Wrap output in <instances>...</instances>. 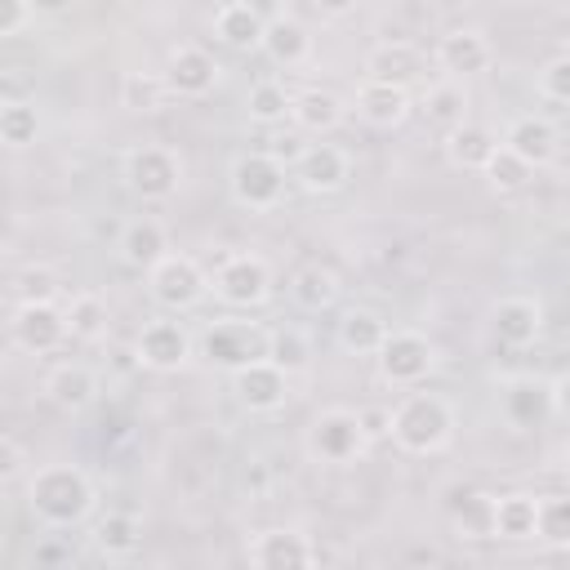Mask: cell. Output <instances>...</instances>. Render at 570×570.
I'll list each match as a JSON object with an SVG mask.
<instances>
[{
  "label": "cell",
  "mask_w": 570,
  "mask_h": 570,
  "mask_svg": "<svg viewBox=\"0 0 570 570\" xmlns=\"http://www.w3.org/2000/svg\"><path fill=\"white\" fill-rule=\"evenodd\" d=\"M94 481L76 463H45L27 476V512L49 530H71L94 512Z\"/></svg>",
  "instance_id": "1"
},
{
  "label": "cell",
  "mask_w": 570,
  "mask_h": 570,
  "mask_svg": "<svg viewBox=\"0 0 570 570\" xmlns=\"http://www.w3.org/2000/svg\"><path fill=\"white\" fill-rule=\"evenodd\" d=\"M454 436V405L441 392H410L392 405V441L405 454H436Z\"/></svg>",
  "instance_id": "2"
},
{
  "label": "cell",
  "mask_w": 570,
  "mask_h": 570,
  "mask_svg": "<svg viewBox=\"0 0 570 570\" xmlns=\"http://www.w3.org/2000/svg\"><path fill=\"white\" fill-rule=\"evenodd\" d=\"M307 450L312 459L321 463H352L370 450V436L361 428V410H347V405H330L312 419L307 428Z\"/></svg>",
  "instance_id": "3"
},
{
  "label": "cell",
  "mask_w": 570,
  "mask_h": 570,
  "mask_svg": "<svg viewBox=\"0 0 570 570\" xmlns=\"http://www.w3.org/2000/svg\"><path fill=\"white\" fill-rule=\"evenodd\" d=\"M374 361H379L383 383H392V387H419L436 370V347L419 330H392L383 338V347H379Z\"/></svg>",
  "instance_id": "4"
},
{
  "label": "cell",
  "mask_w": 570,
  "mask_h": 570,
  "mask_svg": "<svg viewBox=\"0 0 570 570\" xmlns=\"http://www.w3.org/2000/svg\"><path fill=\"white\" fill-rule=\"evenodd\" d=\"M218 303L227 307H263L272 298V267L258 254H227L209 281Z\"/></svg>",
  "instance_id": "5"
},
{
  "label": "cell",
  "mask_w": 570,
  "mask_h": 570,
  "mask_svg": "<svg viewBox=\"0 0 570 570\" xmlns=\"http://www.w3.org/2000/svg\"><path fill=\"white\" fill-rule=\"evenodd\" d=\"M147 285H151V298L169 312H187L209 294V276L191 254H165L147 272Z\"/></svg>",
  "instance_id": "6"
},
{
  "label": "cell",
  "mask_w": 570,
  "mask_h": 570,
  "mask_svg": "<svg viewBox=\"0 0 570 570\" xmlns=\"http://www.w3.org/2000/svg\"><path fill=\"white\" fill-rule=\"evenodd\" d=\"M232 196L245 209H272L285 196V165L272 151H245L232 160Z\"/></svg>",
  "instance_id": "7"
},
{
  "label": "cell",
  "mask_w": 570,
  "mask_h": 570,
  "mask_svg": "<svg viewBox=\"0 0 570 570\" xmlns=\"http://www.w3.org/2000/svg\"><path fill=\"white\" fill-rule=\"evenodd\" d=\"M9 334H13V343H18L22 352L49 356V352H58V347L71 338L67 307H62V303H13Z\"/></svg>",
  "instance_id": "8"
},
{
  "label": "cell",
  "mask_w": 570,
  "mask_h": 570,
  "mask_svg": "<svg viewBox=\"0 0 570 570\" xmlns=\"http://www.w3.org/2000/svg\"><path fill=\"white\" fill-rule=\"evenodd\" d=\"M267 338H272V330H258L254 321H214L200 334V356L223 370H240V365L267 356Z\"/></svg>",
  "instance_id": "9"
},
{
  "label": "cell",
  "mask_w": 570,
  "mask_h": 570,
  "mask_svg": "<svg viewBox=\"0 0 570 570\" xmlns=\"http://www.w3.org/2000/svg\"><path fill=\"white\" fill-rule=\"evenodd\" d=\"M125 183L142 200H169L183 183V160L169 147H134L125 156Z\"/></svg>",
  "instance_id": "10"
},
{
  "label": "cell",
  "mask_w": 570,
  "mask_h": 570,
  "mask_svg": "<svg viewBox=\"0 0 570 570\" xmlns=\"http://www.w3.org/2000/svg\"><path fill=\"white\" fill-rule=\"evenodd\" d=\"M232 392L249 414H276L289 401V370H281L272 356H258L232 370Z\"/></svg>",
  "instance_id": "11"
},
{
  "label": "cell",
  "mask_w": 570,
  "mask_h": 570,
  "mask_svg": "<svg viewBox=\"0 0 570 570\" xmlns=\"http://www.w3.org/2000/svg\"><path fill=\"white\" fill-rule=\"evenodd\" d=\"M245 557L258 570H298V566H316L321 548L294 525H272V530H258L245 543Z\"/></svg>",
  "instance_id": "12"
},
{
  "label": "cell",
  "mask_w": 570,
  "mask_h": 570,
  "mask_svg": "<svg viewBox=\"0 0 570 570\" xmlns=\"http://www.w3.org/2000/svg\"><path fill=\"white\" fill-rule=\"evenodd\" d=\"M191 347H196V343H191L187 325H183V321H169V316L147 321V325L138 330V343H134L138 361H142L147 370H160V374L183 370V365L191 361Z\"/></svg>",
  "instance_id": "13"
},
{
  "label": "cell",
  "mask_w": 570,
  "mask_h": 570,
  "mask_svg": "<svg viewBox=\"0 0 570 570\" xmlns=\"http://www.w3.org/2000/svg\"><path fill=\"white\" fill-rule=\"evenodd\" d=\"M165 80H169V89H174L178 98H205V94L223 80V67H218V58H214L209 49H200V45H178V49L169 53V62H165Z\"/></svg>",
  "instance_id": "14"
},
{
  "label": "cell",
  "mask_w": 570,
  "mask_h": 570,
  "mask_svg": "<svg viewBox=\"0 0 570 570\" xmlns=\"http://www.w3.org/2000/svg\"><path fill=\"white\" fill-rule=\"evenodd\" d=\"M294 169H298L303 191H312V196H334V191H343L347 178H352V156H347L343 147H334V142H312V147L298 156Z\"/></svg>",
  "instance_id": "15"
},
{
  "label": "cell",
  "mask_w": 570,
  "mask_h": 570,
  "mask_svg": "<svg viewBox=\"0 0 570 570\" xmlns=\"http://www.w3.org/2000/svg\"><path fill=\"white\" fill-rule=\"evenodd\" d=\"M490 330L508 347H530L543 334V307L530 294H508L490 307Z\"/></svg>",
  "instance_id": "16"
},
{
  "label": "cell",
  "mask_w": 570,
  "mask_h": 570,
  "mask_svg": "<svg viewBox=\"0 0 570 570\" xmlns=\"http://www.w3.org/2000/svg\"><path fill=\"white\" fill-rule=\"evenodd\" d=\"M423 71H428V58L410 40H383L365 53V76L370 80H387V85L410 89V85L423 80Z\"/></svg>",
  "instance_id": "17"
},
{
  "label": "cell",
  "mask_w": 570,
  "mask_h": 570,
  "mask_svg": "<svg viewBox=\"0 0 570 570\" xmlns=\"http://www.w3.org/2000/svg\"><path fill=\"white\" fill-rule=\"evenodd\" d=\"M490 62H494V49H490V40H485L481 31H472V27H454V31H445V36L436 40V67L450 71L454 80L476 76V71H485Z\"/></svg>",
  "instance_id": "18"
},
{
  "label": "cell",
  "mask_w": 570,
  "mask_h": 570,
  "mask_svg": "<svg viewBox=\"0 0 570 570\" xmlns=\"http://www.w3.org/2000/svg\"><path fill=\"white\" fill-rule=\"evenodd\" d=\"M410 89H401V85H387V80H361V89H356V116L365 120V125H374V129H392V125H401L405 116H410Z\"/></svg>",
  "instance_id": "19"
},
{
  "label": "cell",
  "mask_w": 570,
  "mask_h": 570,
  "mask_svg": "<svg viewBox=\"0 0 570 570\" xmlns=\"http://www.w3.org/2000/svg\"><path fill=\"white\" fill-rule=\"evenodd\" d=\"M45 396H49L58 410L80 414V410L94 405V396H98V374H94L89 365H80V361H62V365H53V370L45 374Z\"/></svg>",
  "instance_id": "20"
},
{
  "label": "cell",
  "mask_w": 570,
  "mask_h": 570,
  "mask_svg": "<svg viewBox=\"0 0 570 570\" xmlns=\"http://www.w3.org/2000/svg\"><path fill=\"white\" fill-rule=\"evenodd\" d=\"M169 254V232H165V223L160 218H129L125 223V232H120V258L129 263V267H142V272H151L160 258Z\"/></svg>",
  "instance_id": "21"
},
{
  "label": "cell",
  "mask_w": 570,
  "mask_h": 570,
  "mask_svg": "<svg viewBox=\"0 0 570 570\" xmlns=\"http://www.w3.org/2000/svg\"><path fill=\"white\" fill-rule=\"evenodd\" d=\"M343 98L334 94V89H321V85H307V89H298L294 94V107H289V120L298 125V129H307V134H330V129H338L343 125Z\"/></svg>",
  "instance_id": "22"
},
{
  "label": "cell",
  "mask_w": 570,
  "mask_h": 570,
  "mask_svg": "<svg viewBox=\"0 0 570 570\" xmlns=\"http://www.w3.org/2000/svg\"><path fill=\"white\" fill-rule=\"evenodd\" d=\"M499 151V138H494V129L490 125H476V120H463L459 129H450L445 134V160L454 165V169H485V160Z\"/></svg>",
  "instance_id": "23"
},
{
  "label": "cell",
  "mask_w": 570,
  "mask_h": 570,
  "mask_svg": "<svg viewBox=\"0 0 570 570\" xmlns=\"http://www.w3.org/2000/svg\"><path fill=\"white\" fill-rule=\"evenodd\" d=\"M387 334H392V325L374 307H347L338 316V347L352 356H379Z\"/></svg>",
  "instance_id": "24"
},
{
  "label": "cell",
  "mask_w": 570,
  "mask_h": 570,
  "mask_svg": "<svg viewBox=\"0 0 570 570\" xmlns=\"http://www.w3.org/2000/svg\"><path fill=\"white\" fill-rule=\"evenodd\" d=\"M263 31H267V22H263L245 0H227V4L214 13V36H218L227 49H240V53L263 49Z\"/></svg>",
  "instance_id": "25"
},
{
  "label": "cell",
  "mask_w": 570,
  "mask_h": 570,
  "mask_svg": "<svg viewBox=\"0 0 570 570\" xmlns=\"http://www.w3.org/2000/svg\"><path fill=\"white\" fill-rule=\"evenodd\" d=\"M503 147H512L521 160H530L539 169V165H548L557 156V129L543 116H517L508 125V134H503Z\"/></svg>",
  "instance_id": "26"
},
{
  "label": "cell",
  "mask_w": 570,
  "mask_h": 570,
  "mask_svg": "<svg viewBox=\"0 0 570 570\" xmlns=\"http://www.w3.org/2000/svg\"><path fill=\"white\" fill-rule=\"evenodd\" d=\"M419 107H423V116H428L432 129L450 134V129H459L468 120V89L454 76L450 80H436V85L423 89V102Z\"/></svg>",
  "instance_id": "27"
},
{
  "label": "cell",
  "mask_w": 570,
  "mask_h": 570,
  "mask_svg": "<svg viewBox=\"0 0 570 570\" xmlns=\"http://www.w3.org/2000/svg\"><path fill=\"white\" fill-rule=\"evenodd\" d=\"M263 53L276 62V67H298V62H307V53H312V36H307V27L298 22V18H276V22H267V31H263Z\"/></svg>",
  "instance_id": "28"
},
{
  "label": "cell",
  "mask_w": 570,
  "mask_h": 570,
  "mask_svg": "<svg viewBox=\"0 0 570 570\" xmlns=\"http://www.w3.org/2000/svg\"><path fill=\"white\" fill-rule=\"evenodd\" d=\"M503 410L517 428H534L539 419L552 414V383H539V379H517L508 383L503 392Z\"/></svg>",
  "instance_id": "29"
},
{
  "label": "cell",
  "mask_w": 570,
  "mask_h": 570,
  "mask_svg": "<svg viewBox=\"0 0 570 570\" xmlns=\"http://www.w3.org/2000/svg\"><path fill=\"white\" fill-rule=\"evenodd\" d=\"M338 276L330 272V267H321V263H307V267H298L294 276H289V298L303 307V312H325V307H334V298H338Z\"/></svg>",
  "instance_id": "30"
},
{
  "label": "cell",
  "mask_w": 570,
  "mask_h": 570,
  "mask_svg": "<svg viewBox=\"0 0 570 570\" xmlns=\"http://www.w3.org/2000/svg\"><path fill=\"white\" fill-rule=\"evenodd\" d=\"M534 521H539V499L534 494H499L494 503V534L499 539H512V543H525L534 539Z\"/></svg>",
  "instance_id": "31"
},
{
  "label": "cell",
  "mask_w": 570,
  "mask_h": 570,
  "mask_svg": "<svg viewBox=\"0 0 570 570\" xmlns=\"http://www.w3.org/2000/svg\"><path fill=\"white\" fill-rule=\"evenodd\" d=\"M494 494H485V490H463L459 499H454V508H450V521H454V530L463 534V539H494Z\"/></svg>",
  "instance_id": "32"
},
{
  "label": "cell",
  "mask_w": 570,
  "mask_h": 570,
  "mask_svg": "<svg viewBox=\"0 0 570 570\" xmlns=\"http://www.w3.org/2000/svg\"><path fill=\"white\" fill-rule=\"evenodd\" d=\"M94 543H98V552H107V557H129V552H138V543H142V525H138L134 512H107V517L94 525Z\"/></svg>",
  "instance_id": "33"
},
{
  "label": "cell",
  "mask_w": 570,
  "mask_h": 570,
  "mask_svg": "<svg viewBox=\"0 0 570 570\" xmlns=\"http://www.w3.org/2000/svg\"><path fill=\"white\" fill-rule=\"evenodd\" d=\"M169 94H174V89H169V80H165L160 71H129V76L120 80V102H125L129 111H142V116L160 111Z\"/></svg>",
  "instance_id": "34"
},
{
  "label": "cell",
  "mask_w": 570,
  "mask_h": 570,
  "mask_svg": "<svg viewBox=\"0 0 570 570\" xmlns=\"http://www.w3.org/2000/svg\"><path fill=\"white\" fill-rule=\"evenodd\" d=\"M294 107V94L281 85V80H258L249 85V98H245V111L254 125H281Z\"/></svg>",
  "instance_id": "35"
},
{
  "label": "cell",
  "mask_w": 570,
  "mask_h": 570,
  "mask_svg": "<svg viewBox=\"0 0 570 570\" xmlns=\"http://www.w3.org/2000/svg\"><path fill=\"white\" fill-rule=\"evenodd\" d=\"M534 539L548 548H570V494H539Z\"/></svg>",
  "instance_id": "36"
},
{
  "label": "cell",
  "mask_w": 570,
  "mask_h": 570,
  "mask_svg": "<svg viewBox=\"0 0 570 570\" xmlns=\"http://www.w3.org/2000/svg\"><path fill=\"white\" fill-rule=\"evenodd\" d=\"M481 174H485L490 191H503V196H508V191H521V187L530 183L534 165H530V160H521L512 147H503V142H499V151L485 160V169H481Z\"/></svg>",
  "instance_id": "37"
},
{
  "label": "cell",
  "mask_w": 570,
  "mask_h": 570,
  "mask_svg": "<svg viewBox=\"0 0 570 570\" xmlns=\"http://www.w3.org/2000/svg\"><path fill=\"white\" fill-rule=\"evenodd\" d=\"M267 356H272L281 370L303 374V370L312 365V338H307L298 325H281V330H272V338H267Z\"/></svg>",
  "instance_id": "38"
},
{
  "label": "cell",
  "mask_w": 570,
  "mask_h": 570,
  "mask_svg": "<svg viewBox=\"0 0 570 570\" xmlns=\"http://www.w3.org/2000/svg\"><path fill=\"white\" fill-rule=\"evenodd\" d=\"M58 298H62V281L45 263H31L13 276V303H58Z\"/></svg>",
  "instance_id": "39"
},
{
  "label": "cell",
  "mask_w": 570,
  "mask_h": 570,
  "mask_svg": "<svg viewBox=\"0 0 570 570\" xmlns=\"http://www.w3.org/2000/svg\"><path fill=\"white\" fill-rule=\"evenodd\" d=\"M67 325H71V338H85V343L102 338L107 334V303L98 294H76L67 303Z\"/></svg>",
  "instance_id": "40"
},
{
  "label": "cell",
  "mask_w": 570,
  "mask_h": 570,
  "mask_svg": "<svg viewBox=\"0 0 570 570\" xmlns=\"http://www.w3.org/2000/svg\"><path fill=\"white\" fill-rule=\"evenodd\" d=\"M36 129H40L36 102L18 98V102H4L0 107V138H4V147H31L36 142Z\"/></svg>",
  "instance_id": "41"
},
{
  "label": "cell",
  "mask_w": 570,
  "mask_h": 570,
  "mask_svg": "<svg viewBox=\"0 0 570 570\" xmlns=\"http://www.w3.org/2000/svg\"><path fill=\"white\" fill-rule=\"evenodd\" d=\"M539 94L552 102H570V53H557L539 71Z\"/></svg>",
  "instance_id": "42"
},
{
  "label": "cell",
  "mask_w": 570,
  "mask_h": 570,
  "mask_svg": "<svg viewBox=\"0 0 570 570\" xmlns=\"http://www.w3.org/2000/svg\"><path fill=\"white\" fill-rule=\"evenodd\" d=\"M31 18H36L31 0H0V40H13V36H22Z\"/></svg>",
  "instance_id": "43"
},
{
  "label": "cell",
  "mask_w": 570,
  "mask_h": 570,
  "mask_svg": "<svg viewBox=\"0 0 570 570\" xmlns=\"http://www.w3.org/2000/svg\"><path fill=\"white\" fill-rule=\"evenodd\" d=\"M22 463H27L22 445H18L13 436H0V476H4V481H13V476L22 472Z\"/></svg>",
  "instance_id": "44"
},
{
  "label": "cell",
  "mask_w": 570,
  "mask_h": 570,
  "mask_svg": "<svg viewBox=\"0 0 570 570\" xmlns=\"http://www.w3.org/2000/svg\"><path fill=\"white\" fill-rule=\"evenodd\" d=\"M361 428H365V436H370V441L392 436V410H379V405L361 410Z\"/></svg>",
  "instance_id": "45"
},
{
  "label": "cell",
  "mask_w": 570,
  "mask_h": 570,
  "mask_svg": "<svg viewBox=\"0 0 570 570\" xmlns=\"http://www.w3.org/2000/svg\"><path fill=\"white\" fill-rule=\"evenodd\" d=\"M267 151H272L281 165H285V160H294V165H298V156H303L307 147L298 142V134H285V138H272V147H267Z\"/></svg>",
  "instance_id": "46"
},
{
  "label": "cell",
  "mask_w": 570,
  "mask_h": 570,
  "mask_svg": "<svg viewBox=\"0 0 570 570\" xmlns=\"http://www.w3.org/2000/svg\"><path fill=\"white\" fill-rule=\"evenodd\" d=\"M552 414L570 419V374H557L552 379Z\"/></svg>",
  "instance_id": "47"
},
{
  "label": "cell",
  "mask_w": 570,
  "mask_h": 570,
  "mask_svg": "<svg viewBox=\"0 0 570 570\" xmlns=\"http://www.w3.org/2000/svg\"><path fill=\"white\" fill-rule=\"evenodd\" d=\"M263 22H276V18H285V0H245Z\"/></svg>",
  "instance_id": "48"
},
{
  "label": "cell",
  "mask_w": 570,
  "mask_h": 570,
  "mask_svg": "<svg viewBox=\"0 0 570 570\" xmlns=\"http://www.w3.org/2000/svg\"><path fill=\"white\" fill-rule=\"evenodd\" d=\"M36 561H76V552L62 543H36Z\"/></svg>",
  "instance_id": "49"
},
{
  "label": "cell",
  "mask_w": 570,
  "mask_h": 570,
  "mask_svg": "<svg viewBox=\"0 0 570 570\" xmlns=\"http://www.w3.org/2000/svg\"><path fill=\"white\" fill-rule=\"evenodd\" d=\"M356 4H361V0H316V9L330 13V18H347Z\"/></svg>",
  "instance_id": "50"
},
{
  "label": "cell",
  "mask_w": 570,
  "mask_h": 570,
  "mask_svg": "<svg viewBox=\"0 0 570 570\" xmlns=\"http://www.w3.org/2000/svg\"><path fill=\"white\" fill-rule=\"evenodd\" d=\"M67 4H71V0H31V9H36V13H62Z\"/></svg>",
  "instance_id": "51"
},
{
  "label": "cell",
  "mask_w": 570,
  "mask_h": 570,
  "mask_svg": "<svg viewBox=\"0 0 570 570\" xmlns=\"http://www.w3.org/2000/svg\"><path fill=\"white\" fill-rule=\"evenodd\" d=\"M566 472H570V445H566Z\"/></svg>",
  "instance_id": "52"
}]
</instances>
